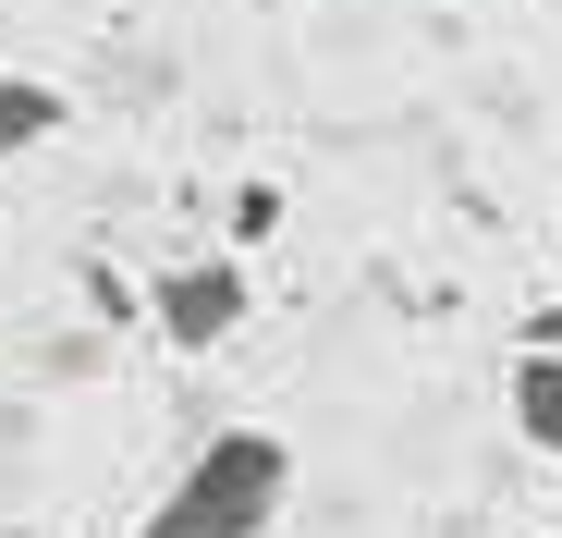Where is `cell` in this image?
I'll return each mask as SVG.
<instances>
[{
    "mask_svg": "<svg viewBox=\"0 0 562 538\" xmlns=\"http://www.w3.org/2000/svg\"><path fill=\"white\" fill-rule=\"evenodd\" d=\"M281 233V184H233V245H269Z\"/></svg>",
    "mask_w": 562,
    "mask_h": 538,
    "instance_id": "5b68a950",
    "label": "cell"
},
{
    "mask_svg": "<svg viewBox=\"0 0 562 538\" xmlns=\"http://www.w3.org/2000/svg\"><path fill=\"white\" fill-rule=\"evenodd\" d=\"M514 428H526V453L562 466V355H550V343L514 355Z\"/></svg>",
    "mask_w": 562,
    "mask_h": 538,
    "instance_id": "3957f363",
    "label": "cell"
},
{
    "mask_svg": "<svg viewBox=\"0 0 562 538\" xmlns=\"http://www.w3.org/2000/svg\"><path fill=\"white\" fill-rule=\"evenodd\" d=\"M281 502H294V440L281 428H209L196 466H183L135 538H269Z\"/></svg>",
    "mask_w": 562,
    "mask_h": 538,
    "instance_id": "6da1fadb",
    "label": "cell"
},
{
    "mask_svg": "<svg viewBox=\"0 0 562 538\" xmlns=\"http://www.w3.org/2000/svg\"><path fill=\"white\" fill-rule=\"evenodd\" d=\"M526 343H550V355H562V306H538V330H526Z\"/></svg>",
    "mask_w": 562,
    "mask_h": 538,
    "instance_id": "8992f818",
    "label": "cell"
},
{
    "mask_svg": "<svg viewBox=\"0 0 562 538\" xmlns=\"http://www.w3.org/2000/svg\"><path fill=\"white\" fill-rule=\"evenodd\" d=\"M245 318H257V294H245V257H171L159 282H147V330H159L171 355H221Z\"/></svg>",
    "mask_w": 562,
    "mask_h": 538,
    "instance_id": "7a4b0ae2",
    "label": "cell"
},
{
    "mask_svg": "<svg viewBox=\"0 0 562 538\" xmlns=\"http://www.w3.org/2000/svg\"><path fill=\"white\" fill-rule=\"evenodd\" d=\"M61 123H74V99H61L49 74H0V159H25V147H49Z\"/></svg>",
    "mask_w": 562,
    "mask_h": 538,
    "instance_id": "277c9868",
    "label": "cell"
}]
</instances>
